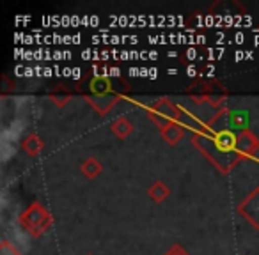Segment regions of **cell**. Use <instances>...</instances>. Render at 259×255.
<instances>
[{"mask_svg":"<svg viewBox=\"0 0 259 255\" xmlns=\"http://www.w3.org/2000/svg\"><path fill=\"white\" fill-rule=\"evenodd\" d=\"M192 144L224 176L243 162L236 151V133L233 131H215L202 126V130L194 133Z\"/></svg>","mask_w":259,"mask_h":255,"instance_id":"6da1fadb","label":"cell"},{"mask_svg":"<svg viewBox=\"0 0 259 255\" xmlns=\"http://www.w3.org/2000/svg\"><path fill=\"white\" fill-rule=\"evenodd\" d=\"M18 223L32 237H41L54 225V218H52L50 211L39 200H34L25 211L20 213Z\"/></svg>","mask_w":259,"mask_h":255,"instance_id":"7a4b0ae2","label":"cell"},{"mask_svg":"<svg viewBox=\"0 0 259 255\" xmlns=\"http://www.w3.org/2000/svg\"><path fill=\"white\" fill-rule=\"evenodd\" d=\"M148 117L158 126L162 130L163 126H167L169 122H180L181 121V108L176 107L170 99L162 97V99L156 101L153 107L148 108Z\"/></svg>","mask_w":259,"mask_h":255,"instance_id":"3957f363","label":"cell"},{"mask_svg":"<svg viewBox=\"0 0 259 255\" xmlns=\"http://www.w3.org/2000/svg\"><path fill=\"white\" fill-rule=\"evenodd\" d=\"M238 215L243 216L252 229L259 230V186H255L236 208Z\"/></svg>","mask_w":259,"mask_h":255,"instance_id":"277c9868","label":"cell"},{"mask_svg":"<svg viewBox=\"0 0 259 255\" xmlns=\"http://www.w3.org/2000/svg\"><path fill=\"white\" fill-rule=\"evenodd\" d=\"M236 151L243 160L252 158L259 151V138L250 128H245L236 133Z\"/></svg>","mask_w":259,"mask_h":255,"instance_id":"5b68a950","label":"cell"},{"mask_svg":"<svg viewBox=\"0 0 259 255\" xmlns=\"http://www.w3.org/2000/svg\"><path fill=\"white\" fill-rule=\"evenodd\" d=\"M121 99V94L119 92H112L107 94V96H85V101L89 103V107H93V110L100 115H107L115 105Z\"/></svg>","mask_w":259,"mask_h":255,"instance_id":"8992f818","label":"cell"},{"mask_svg":"<svg viewBox=\"0 0 259 255\" xmlns=\"http://www.w3.org/2000/svg\"><path fill=\"white\" fill-rule=\"evenodd\" d=\"M160 137H162L169 145H176L178 142L183 140L185 128L180 124V122H169V124L163 126L162 130H160Z\"/></svg>","mask_w":259,"mask_h":255,"instance_id":"52a82bcc","label":"cell"},{"mask_svg":"<svg viewBox=\"0 0 259 255\" xmlns=\"http://www.w3.org/2000/svg\"><path fill=\"white\" fill-rule=\"evenodd\" d=\"M134 122L128 121L126 117H117L114 122L110 124V131L112 135H115V137L119 138V140H126V138L130 137V135L134 133Z\"/></svg>","mask_w":259,"mask_h":255,"instance_id":"ba28073f","label":"cell"},{"mask_svg":"<svg viewBox=\"0 0 259 255\" xmlns=\"http://www.w3.org/2000/svg\"><path fill=\"white\" fill-rule=\"evenodd\" d=\"M22 149H23V152L29 156H39L45 149V142L39 138V135L30 133L22 140Z\"/></svg>","mask_w":259,"mask_h":255,"instance_id":"9c48e42d","label":"cell"},{"mask_svg":"<svg viewBox=\"0 0 259 255\" xmlns=\"http://www.w3.org/2000/svg\"><path fill=\"white\" fill-rule=\"evenodd\" d=\"M89 89L93 92V96H107V94L114 92V85L107 76H94L89 82Z\"/></svg>","mask_w":259,"mask_h":255,"instance_id":"30bf717a","label":"cell"},{"mask_svg":"<svg viewBox=\"0 0 259 255\" xmlns=\"http://www.w3.org/2000/svg\"><path fill=\"white\" fill-rule=\"evenodd\" d=\"M50 99H52V103L55 105V107H59V108H64L66 105L71 101V97H73V94H71V90L68 89V87H64V85H57L55 89H52L50 90Z\"/></svg>","mask_w":259,"mask_h":255,"instance_id":"8fae6325","label":"cell"},{"mask_svg":"<svg viewBox=\"0 0 259 255\" xmlns=\"http://www.w3.org/2000/svg\"><path fill=\"white\" fill-rule=\"evenodd\" d=\"M148 195H149V198H151L153 202H156V204H162V202L170 195V190H169V186L163 183V181H155V183L148 188Z\"/></svg>","mask_w":259,"mask_h":255,"instance_id":"7c38bea8","label":"cell"},{"mask_svg":"<svg viewBox=\"0 0 259 255\" xmlns=\"http://www.w3.org/2000/svg\"><path fill=\"white\" fill-rule=\"evenodd\" d=\"M80 170H82V174L87 177V179H96V177L103 172V165H101L94 156H89V158L82 163Z\"/></svg>","mask_w":259,"mask_h":255,"instance_id":"4fadbf2b","label":"cell"},{"mask_svg":"<svg viewBox=\"0 0 259 255\" xmlns=\"http://www.w3.org/2000/svg\"><path fill=\"white\" fill-rule=\"evenodd\" d=\"M0 255H22V251H20L15 244L9 243L8 239H4L0 243Z\"/></svg>","mask_w":259,"mask_h":255,"instance_id":"5bb4252c","label":"cell"},{"mask_svg":"<svg viewBox=\"0 0 259 255\" xmlns=\"http://www.w3.org/2000/svg\"><path fill=\"white\" fill-rule=\"evenodd\" d=\"M165 255H190V253H188L181 244H174V246H170V250L167 251Z\"/></svg>","mask_w":259,"mask_h":255,"instance_id":"9a60e30c","label":"cell"},{"mask_svg":"<svg viewBox=\"0 0 259 255\" xmlns=\"http://www.w3.org/2000/svg\"><path fill=\"white\" fill-rule=\"evenodd\" d=\"M2 80H4V87H2V94H6V92H9V90H13V89H15V87H13V83L9 82L8 75H4V76H2Z\"/></svg>","mask_w":259,"mask_h":255,"instance_id":"2e32d148","label":"cell"},{"mask_svg":"<svg viewBox=\"0 0 259 255\" xmlns=\"http://www.w3.org/2000/svg\"><path fill=\"white\" fill-rule=\"evenodd\" d=\"M89 255H91V253H89Z\"/></svg>","mask_w":259,"mask_h":255,"instance_id":"e0dca14e","label":"cell"}]
</instances>
